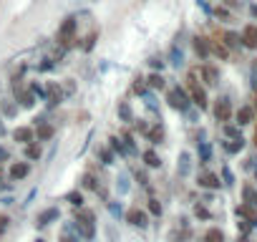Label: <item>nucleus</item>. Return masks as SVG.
<instances>
[{
	"instance_id": "nucleus-53",
	"label": "nucleus",
	"mask_w": 257,
	"mask_h": 242,
	"mask_svg": "<svg viewBox=\"0 0 257 242\" xmlns=\"http://www.w3.org/2000/svg\"><path fill=\"white\" fill-rule=\"evenodd\" d=\"M36 194H38V189H31V194H28V197H26V199H23V202H21V207H23V209H26V207H28V204H31V202H33V197H36Z\"/></svg>"
},
{
	"instance_id": "nucleus-36",
	"label": "nucleus",
	"mask_w": 257,
	"mask_h": 242,
	"mask_svg": "<svg viewBox=\"0 0 257 242\" xmlns=\"http://www.w3.org/2000/svg\"><path fill=\"white\" fill-rule=\"evenodd\" d=\"M41 157H43V152H41V142H31V144H26V159L38 162Z\"/></svg>"
},
{
	"instance_id": "nucleus-3",
	"label": "nucleus",
	"mask_w": 257,
	"mask_h": 242,
	"mask_svg": "<svg viewBox=\"0 0 257 242\" xmlns=\"http://www.w3.org/2000/svg\"><path fill=\"white\" fill-rule=\"evenodd\" d=\"M76 33H78V23H76V18L73 16H68V18H63V23L58 26V33H56V43L66 51V48H71L73 46V41H76Z\"/></svg>"
},
{
	"instance_id": "nucleus-27",
	"label": "nucleus",
	"mask_w": 257,
	"mask_h": 242,
	"mask_svg": "<svg viewBox=\"0 0 257 242\" xmlns=\"http://www.w3.org/2000/svg\"><path fill=\"white\" fill-rule=\"evenodd\" d=\"M18 111H21V106H18V103H13L11 98L0 101V116H6V118H16V116H18Z\"/></svg>"
},
{
	"instance_id": "nucleus-25",
	"label": "nucleus",
	"mask_w": 257,
	"mask_h": 242,
	"mask_svg": "<svg viewBox=\"0 0 257 242\" xmlns=\"http://www.w3.org/2000/svg\"><path fill=\"white\" fill-rule=\"evenodd\" d=\"M118 137L123 139V144H126V149H128V157H139V144H137V137H134L132 132H121Z\"/></svg>"
},
{
	"instance_id": "nucleus-29",
	"label": "nucleus",
	"mask_w": 257,
	"mask_h": 242,
	"mask_svg": "<svg viewBox=\"0 0 257 242\" xmlns=\"http://www.w3.org/2000/svg\"><path fill=\"white\" fill-rule=\"evenodd\" d=\"M154 93H157V91H149V88H147L139 98H144L147 111H152V113H157V116H159V101H157V96H154Z\"/></svg>"
},
{
	"instance_id": "nucleus-19",
	"label": "nucleus",
	"mask_w": 257,
	"mask_h": 242,
	"mask_svg": "<svg viewBox=\"0 0 257 242\" xmlns=\"http://www.w3.org/2000/svg\"><path fill=\"white\" fill-rule=\"evenodd\" d=\"M106 147L113 152V157H118V159H128V149H126V144H123L121 137H108V144H106Z\"/></svg>"
},
{
	"instance_id": "nucleus-51",
	"label": "nucleus",
	"mask_w": 257,
	"mask_h": 242,
	"mask_svg": "<svg viewBox=\"0 0 257 242\" xmlns=\"http://www.w3.org/2000/svg\"><path fill=\"white\" fill-rule=\"evenodd\" d=\"M194 214L199 217V219H209L212 214H209V209L204 207V204H194Z\"/></svg>"
},
{
	"instance_id": "nucleus-26",
	"label": "nucleus",
	"mask_w": 257,
	"mask_h": 242,
	"mask_svg": "<svg viewBox=\"0 0 257 242\" xmlns=\"http://www.w3.org/2000/svg\"><path fill=\"white\" fill-rule=\"evenodd\" d=\"M16 98L21 101V103H18L21 108H33V106H36V101H38V98H36V96H33L28 88H21V91H16Z\"/></svg>"
},
{
	"instance_id": "nucleus-31",
	"label": "nucleus",
	"mask_w": 257,
	"mask_h": 242,
	"mask_svg": "<svg viewBox=\"0 0 257 242\" xmlns=\"http://www.w3.org/2000/svg\"><path fill=\"white\" fill-rule=\"evenodd\" d=\"M63 199H66L73 209H78V207H83V189H71V192L63 194Z\"/></svg>"
},
{
	"instance_id": "nucleus-47",
	"label": "nucleus",
	"mask_w": 257,
	"mask_h": 242,
	"mask_svg": "<svg viewBox=\"0 0 257 242\" xmlns=\"http://www.w3.org/2000/svg\"><path fill=\"white\" fill-rule=\"evenodd\" d=\"M149 66H152L154 71H159V73H162V71H164V66H167V61H164L162 56H152V58H149Z\"/></svg>"
},
{
	"instance_id": "nucleus-37",
	"label": "nucleus",
	"mask_w": 257,
	"mask_h": 242,
	"mask_svg": "<svg viewBox=\"0 0 257 242\" xmlns=\"http://www.w3.org/2000/svg\"><path fill=\"white\" fill-rule=\"evenodd\" d=\"M147 212H149V217H162L164 207H162V202H159L157 197H149V199H147Z\"/></svg>"
},
{
	"instance_id": "nucleus-13",
	"label": "nucleus",
	"mask_w": 257,
	"mask_h": 242,
	"mask_svg": "<svg viewBox=\"0 0 257 242\" xmlns=\"http://www.w3.org/2000/svg\"><path fill=\"white\" fill-rule=\"evenodd\" d=\"M11 137H13V142H18L21 147H26V144L36 142V132H33V127H16Z\"/></svg>"
},
{
	"instance_id": "nucleus-41",
	"label": "nucleus",
	"mask_w": 257,
	"mask_h": 242,
	"mask_svg": "<svg viewBox=\"0 0 257 242\" xmlns=\"http://www.w3.org/2000/svg\"><path fill=\"white\" fill-rule=\"evenodd\" d=\"M58 242H81V237H78V234H76V232L71 229V222H68V224L63 227V234L58 237Z\"/></svg>"
},
{
	"instance_id": "nucleus-2",
	"label": "nucleus",
	"mask_w": 257,
	"mask_h": 242,
	"mask_svg": "<svg viewBox=\"0 0 257 242\" xmlns=\"http://www.w3.org/2000/svg\"><path fill=\"white\" fill-rule=\"evenodd\" d=\"M187 93H189V101H192V106H197L199 111H204V108H209V98H207V91H204V86L197 81V73H189L187 76Z\"/></svg>"
},
{
	"instance_id": "nucleus-6",
	"label": "nucleus",
	"mask_w": 257,
	"mask_h": 242,
	"mask_svg": "<svg viewBox=\"0 0 257 242\" xmlns=\"http://www.w3.org/2000/svg\"><path fill=\"white\" fill-rule=\"evenodd\" d=\"M123 219L132 224V227H139V229H147L149 227V212L147 209H142V207H128L126 212H123Z\"/></svg>"
},
{
	"instance_id": "nucleus-21",
	"label": "nucleus",
	"mask_w": 257,
	"mask_h": 242,
	"mask_svg": "<svg viewBox=\"0 0 257 242\" xmlns=\"http://www.w3.org/2000/svg\"><path fill=\"white\" fill-rule=\"evenodd\" d=\"M234 118H237V127H247V124H252V118H254V108L252 106H239L234 111Z\"/></svg>"
},
{
	"instance_id": "nucleus-38",
	"label": "nucleus",
	"mask_w": 257,
	"mask_h": 242,
	"mask_svg": "<svg viewBox=\"0 0 257 242\" xmlns=\"http://www.w3.org/2000/svg\"><path fill=\"white\" fill-rule=\"evenodd\" d=\"M209 53H214L217 58H227L229 56V51H227V46L222 41H209Z\"/></svg>"
},
{
	"instance_id": "nucleus-50",
	"label": "nucleus",
	"mask_w": 257,
	"mask_h": 242,
	"mask_svg": "<svg viewBox=\"0 0 257 242\" xmlns=\"http://www.w3.org/2000/svg\"><path fill=\"white\" fill-rule=\"evenodd\" d=\"M132 88H134V93H139V96H142V93L147 91V81H144V76H137V78H134V86H132Z\"/></svg>"
},
{
	"instance_id": "nucleus-17",
	"label": "nucleus",
	"mask_w": 257,
	"mask_h": 242,
	"mask_svg": "<svg viewBox=\"0 0 257 242\" xmlns=\"http://www.w3.org/2000/svg\"><path fill=\"white\" fill-rule=\"evenodd\" d=\"M192 48H194V53L199 56V61H207L212 53H209V38H204V36H194L192 38Z\"/></svg>"
},
{
	"instance_id": "nucleus-43",
	"label": "nucleus",
	"mask_w": 257,
	"mask_h": 242,
	"mask_svg": "<svg viewBox=\"0 0 257 242\" xmlns=\"http://www.w3.org/2000/svg\"><path fill=\"white\" fill-rule=\"evenodd\" d=\"M219 179H222V184H224V187H234V174H232V169H229L227 164L222 167V174H219Z\"/></svg>"
},
{
	"instance_id": "nucleus-12",
	"label": "nucleus",
	"mask_w": 257,
	"mask_h": 242,
	"mask_svg": "<svg viewBox=\"0 0 257 242\" xmlns=\"http://www.w3.org/2000/svg\"><path fill=\"white\" fill-rule=\"evenodd\" d=\"M113 189H116V194L118 197H126L128 192H132V177H128V172H118L116 174V179H113Z\"/></svg>"
},
{
	"instance_id": "nucleus-7",
	"label": "nucleus",
	"mask_w": 257,
	"mask_h": 242,
	"mask_svg": "<svg viewBox=\"0 0 257 242\" xmlns=\"http://www.w3.org/2000/svg\"><path fill=\"white\" fill-rule=\"evenodd\" d=\"M33 132H36V142H51L56 137V127L51 124V121L46 118H33Z\"/></svg>"
},
{
	"instance_id": "nucleus-20",
	"label": "nucleus",
	"mask_w": 257,
	"mask_h": 242,
	"mask_svg": "<svg viewBox=\"0 0 257 242\" xmlns=\"http://www.w3.org/2000/svg\"><path fill=\"white\" fill-rule=\"evenodd\" d=\"M139 157L144 159V167L147 169H162V157L157 154V149H144Z\"/></svg>"
},
{
	"instance_id": "nucleus-32",
	"label": "nucleus",
	"mask_w": 257,
	"mask_h": 242,
	"mask_svg": "<svg viewBox=\"0 0 257 242\" xmlns=\"http://www.w3.org/2000/svg\"><path fill=\"white\" fill-rule=\"evenodd\" d=\"M106 209H108V214L113 217V219H123V202H118V199H106Z\"/></svg>"
},
{
	"instance_id": "nucleus-60",
	"label": "nucleus",
	"mask_w": 257,
	"mask_h": 242,
	"mask_svg": "<svg viewBox=\"0 0 257 242\" xmlns=\"http://www.w3.org/2000/svg\"><path fill=\"white\" fill-rule=\"evenodd\" d=\"M239 242H249V239H244V237H242V239H239Z\"/></svg>"
},
{
	"instance_id": "nucleus-45",
	"label": "nucleus",
	"mask_w": 257,
	"mask_h": 242,
	"mask_svg": "<svg viewBox=\"0 0 257 242\" xmlns=\"http://www.w3.org/2000/svg\"><path fill=\"white\" fill-rule=\"evenodd\" d=\"M149 127H152V124H149L147 118H134V129H137V134H142V137H144V134L149 132Z\"/></svg>"
},
{
	"instance_id": "nucleus-30",
	"label": "nucleus",
	"mask_w": 257,
	"mask_h": 242,
	"mask_svg": "<svg viewBox=\"0 0 257 242\" xmlns=\"http://www.w3.org/2000/svg\"><path fill=\"white\" fill-rule=\"evenodd\" d=\"M222 149H224V154H239L242 149H244V139H224L222 142Z\"/></svg>"
},
{
	"instance_id": "nucleus-52",
	"label": "nucleus",
	"mask_w": 257,
	"mask_h": 242,
	"mask_svg": "<svg viewBox=\"0 0 257 242\" xmlns=\"http://www.w3.org/2000/svg\"><path fill=\"white\" fill-rule=\"evenodd\" d=\"M212 13H214L217 18H222V21H232V16H229L224 8H217V11H212Z\"/></svg>"
},
{
	"instance_id": "nucleus-15",
	"label": "nucleus",
	"mask_w": 257,
	"mask_h": 242,
	"mask_svg": "<svg viewBox=\"0 0 257 242\" xmlns=\"http://www.w3.org/2000/svg\"><path fill=\"white\" fill-rule=\"evenodd\" d=\"M164 137H167V132H164V127L159 124V121H154V124L149 127V132L144 134V139H147L152 147H157V144H164Z\"/></svg>"
},
{
	"instance_id": "nucleus-54",
	"label": "nucleus",
	"mask_w": 257,
	"mask_h": 242,
	"mask_svg": "<svg viewBox=\"0 0 257 242\" xmlns=\"http://www.w3.org/2000/svg\"><path fill=\"white\" fill-rule=\"evenodd\" d=\"M8 222H11V219H8L6 214H0V234H6V229H8Z\"/></svg>"
},
{
	"instance_id": "nucleus-28",
	"label": "nucleus",
	"mask_w": 257,
	"mask_h": 242,
	"mask_svg": "<svg viewBox=\"0 0 257 242\" xmlns=\"http://www.w3.org/2000/svg\"><path fill=\"white\" fill-rule=\"evenodd\" d=\"M169 66H174V68H182L184 66V51L174 43L172 48H169V61H167Z\"/></svg>"
},
{
	"instance_id": "nucleus-1",
	"label": "nucleus",
	"mask_w": 257,
	"mask_h": 242,
	"mask_svg": "<svg viewBox=\"0 0 257 242\" xmlns=\"http://www.w3.org/2000/svg\"><path fill=\"white\" fill-rule=\"evenodd\" d=\"M71 229H73L81 239L91 242V239L96 237V214H93L91 209H86V207H78V209L73 212Z\"/></svg>"
},
{
	"instance_id": "nucleus-46",
	"label": "nucleus",
	"mask_w": 257,
	"mask_h": 242,
	"mask_svg": "<svg viewBox=\"0 0 257 242\" xmlns=\"http://www.w3.org/2000/svg\"><path fill=\"white\" fill-rule=\"evenodd\" d=\"M53 68H56V58H48V56H46V58L38 63V71H41V73H48V71H53Z\"/></svg>"
},
{
	"instance_id": "nucleus-5",
	"label": "nucleus",
	"mask_w": 257,
	"mask_h": 242,
	"mask_svg": "<svg viewBox=\"0 0 257 242\" xmlns=\"http://www.w3.org/2000/svg\"><path fill=\"white\" fill-rule=\"evenodd\" d=\"M212 113H214V118L219 121V124H229L232 116H234L232 101H229L227 96H219V98L214 101V106H212Z\"/></svg>"
},
{
	"instance_id": "nucleus-35",
	"label": "nucleus",
	"mask_w": 257,
	"mask_h": 242,
	"mask_svg": "<svg viewBox=\"0 0 257 242\" xmlns=\"http://www.w3.org/2000/svg\"><path fill=\"white\" fill-rule=\"evenodd\" d=\"M242 202L249 204V207H257V189L252 184H244L242 187Z\"/></svg>"
},
{
	"instance_id": "nucleus-58",
	"label": "nucleus",
	"mask_w": 257,
	"mask_h": 242,
	"mask_svg": "<svg viewBox=\"0 0 257 242\" xmlns=\"http://www.w3.org/2000/svg\"><path fill=\"white\" fill-rule=\"evenodd\" d=\"M36 242H46V239H43V237H38V239H36Z\"/></svg>"
},
{
	"instance_id": "nucleus-61",
	"label": "nucleus",
	"mask_w": 257,
	"mask_h": 242,
	"mask_svg": "<svg viewBox=\"0 0 257 242\" xmlns=\"http://www.w3.org/2000/svg\"><path fill=\"white\" fill-rule=\"evenodd\" d=\"M227 3H234V0H227Z\"/></svg>"
},
{
	"instance_id": "nucleus-62",
	"label": "nucleus",
	"mask_w": 257,
	"mask_h": 242,
	"mask_svg": "<svg viewBox=\"0 0 257 242\" xmlns=\"http://www.w3.org/2000/svg\"><path fill=\"white\" fill-rule=\"evenodd\" d=\"M0 121H3V116H0Z\"/></svg>"
},
{
	"instance_id": "nucleus-8",
	"label": "nucleus",
	"mask_w": 257,
	"mask_h": 242,
	"mask_svg": "<svg viewBox=\"0 0 257 242\" xmlns=\"http://www.w3.org/2000/svg\"><path fill=\"white\" fill-rule=\"evenodd\" d=\"M58 219H61V209H58V207H46L43 212H38L36 227H38V229H46L48 224H53V222H58Z\"/></svg>"
},
{
	"instance_id": "nucleus-18",
	"label": "nucleus",
	"mask_w": 257,
	"mask_h": 242,
	"mask_svg": "<svg viewBox=\"0 0 257 242\" xmlns=\"http://www.w3.org/2000/svg\"><path fill=\"white\" fill-rule=\"evenodd\" d=\"M177 174L182 179H187L192 174V154L189 152H179V157H177Z\"/></svg>"
},
{
	"instance_id": "nucleus-40",
	"label": "nucleus",
	"mask_w": 257,
	"mask_h": 242,
	"mask_svg": "<svg viewBox=\"0 0 257 242\" xmlns=\"http://www.w3.org/2000/svg\"><path fill=\"white\" fill-rule=\"evenodd\" d=\"M28 91H31L36 98L46 101V86H43V83H38V81H31V83H28Z\"/></svg>"
},
{
	"instance_id": "nucleus-33",
	"label": "nucleus",
	"mask_w": 257,
	"mask_h": 242,
	"mask_svg": "<svg viewBox=\"0 0 257 242\" xmlns=\"http://www.w3.org/2000/svg\"><path fill=\"white\" fill-rule=\"evenodd\" d=\"M101 187V182H98V177L96 174H91V172H86L83 177H81V189H88V192H96Z\"/></svg>"
},
{
	"instance_id": "nucleus-48",
	"label": "nucleus",
	"mask_w": 257,
	"mask_h": 242,
	"mask_svg": "<svg viewBox=\"0 0 257 242\" xmlns=\"http://www.w3.org/2000/svg\"><path fill=\"white\" fill-rule=\"evenodd\" d=\"M224 137H227V139H242V134H239V127L224 124Z\"/></svg>"
},
{
	"instance_id": "nucleus-34",
	"label": "nucleus",
	"mask_w": 257,
	"mask_h": 242,
	"mask_svg": "<svg viewBox=\"0 0 257 242\" xmlns=\"http://www.w3.org/2000/svg\"><path fill=\"white\" fill-rule=\"evenodd\" d=\"M96 157H98V162H101L103 167H111V164L116 162V157H113V152H111L108 147H98V149H96Z\"/></svg>"
},
{
	"instance_id": "nucleus-16",
	"label": "nucleus",
	"mask_w": 257,
	"mask_h": 242,
	"mask_svg": "<svg viewBox=\"0 0 257 242\" xmlns=\"http://www.w3.org/2000/svg\"><path fill=\"white\" fill-rule=\"evenodd\" d=\"M239 46L244 48H257V26H244L242 33H239Z\"/></svg>"
},
{
	"instance_id": "nucleus-14",
	"label": "nucleus",
	"mask_w": 257,
	"mask_h": 242,
	"mask_svg": "<svg viewBox=\"0 0 257 242\" xmlns=\"http://www.w3.org/2000/svg\"><path fill=\"white\" fill-rule=\"evenodd\" d=\"M116 118L121 121V124H134V108H132V103L128 101H118L116 103Z\"/></svg>"
},
{
	"instance_id": "nucleus-24",
	"label": "nucleus",
	"mask_w": 257,
	"mask_h": 242,
	"mask_svg": "<svg viewBox=\"0 0 257 242\" xmlns=\"http://www.w3.org/2000/svg\"><path fill=\"white\" fill-rule=\"evenodd\" d=\"M197 157H199V164H209L212 162V144L207 139L197 142Z\"/></svg>"
},
{
	"instance_id": "nucleus-4",
	"label": "nucleus",
	"mask_w": 257,
	"mask_h": 242,
	"mask_svg": "<svg viewBox=\"0 0 257 242\" xmlns=\"http://www.w3.org/2000/svg\"><path fill=\"white\" fill-rule=\"evenodd\" d=\"M167 103H169V108H174V111H179V113H184V111L192 106L189 93H187L184 86H172V88L167 91Z\"/></svg>"
},
{
	"instance_id": "nucleus-57",
	"label": "nucleus",
	"mask_w": 257,
	"mask_h": 242,
	"mask_svg": "<svg viewBox=\"0 0 257 242\" xmlns=\"http://www.w3.org/2000/svg\"><path fill=\"white\" fill-rule=\"evenodd\" d=\"M252 76H257V61L252 63Z\"/></svg>"
},
{
	"instance_id": "nucleus-55",
	"label": "nucleus",
	"mask_w": 257,
	"mask_h": 242,
	"mask_svg": "<svg viewBox=\"0 0 257 242\" xmlns=\"http://www.w3.org/2000/svg\"><path fill=\"white\" fill-rule=\"evenodd\" d=\"M8 159H11L8 149H6V147H0V162H8Z\"/></svg>"
},
{
	"instance_id": "nucleus-11",
	"label": "nucleus",
	"mask_w": 257,
	"mask_h": 242,
	"mask_svg": "<svg viewBox=\"0 0 257 242\" xmlns=\"http://www.w3.org/2000/svg\"><path fill=\"white\" fill-rule=\"evenodd\" d=\"M197 184L202 187V189H219L222 187V179H219V174H214V172H209V169H204V172H199V177H197Z\"/></svg>"
},
{
	"instance_id": "nucleus-23",
	"label": "nucleus",
	"mask_w": 257,
	"mask_h": 242,
	"mask_svg": "<svg viewBox=\"0 0 257 242\" xmlns=\"http://www.w3.org/2000/svg\"><path fill=\"white\" fill-rule=\"evenodd\" d=\"M237 217H242L244 222H249L252 227H257V207H249V204H239V207H237Z\"/></svg>"
},
{
	"instance_id": "nucleus-22",
	"label": "nucleus",
	"mask_w": 257,
	"mask_h": 242,
	"mask_svg": "<svg viewBox=\"0 0 257 242\" xmlns=\"http://www.w3.org/2000/svg\"><path fill=\"white\" fill-rule=\"evenodd\" d=\"M144 81H147V88H149V91H164V88H167V78H164L159 71L149 73Z\"/></svg>"
},
{
	"instance_id": "nucleus-59",
	"label": "nucleus",
	"mask_w": 257,
	"mask_h": 242,
	"mask_svg": "<svg viewBox=\"0 0 257 242\" xmlns=\"http://www.w3.org/2000/svg\"><path fill=\"white\" fill-rule=\"evenodd\" d=\"M252 142H254V147H257V134H254V139H252Z\"/></svg>"
},
{
	"instance_id": "nucleus-42",
	"label": "nucleus",
	"mask_w": 257,
	"mask_h": 242,
	"mask_svg": "<svg viewBox=\"0 0 257 242\" xmlns=\"http://www.w3.org/2000/svg\"><path fill=\"white\" fill-rule=\"evenodd\" d=\"M134 179H137V182H139V184H142V187H144L147 192H152V184H149V174H147L144 169H137V172H134Z\"/></svg>"
},
{
	"instance_id": "nucleus-10",
	"label": "nucleus",
	"mask_w": 257,
	"mask_h": 242,
	"mask_svg": "<svg viewBox=\"0 0 257 242\" xmlns=\"http://www.w3.org/2000/svg\"><path fill=\"white\" fill-rule=\"evenodd\" d=\"M31 174V164L28 162H13L8 167V182H23Z\"/></svg>"
},
{
	"instance_id": "nucleus-49",
	"label": "nucleus",
	"mask_w": 257,
	"mask_h": 242,
	"mask_svg": "<svg viewBox=\"0 0 257 242\" xmlns=\"http://www.w3.org/2000/svg\"><path fill=\"white\" fill-rule=\"evenodd\" d=\"M96 38H98V33H96V31H93V33H88V36H86V38H83V41H86V43H81V48H83V51H86V53H88V51H91V48H93V43H96Z\"/></svg>"
},
{
	"instance_id": "nucleus-56",
	"label": "nucleus",
	"mask_w": 257,
	"mask_h": 242,
	"mask_svg": "<svg viewBox=\"0 0 257 242\" xmlns=\"http://www.w3.org/2000/svg\"><path fill=\"white\" fill-rule=\"evenodd\" d=\"M249 16H252V18H257V3H252V6H249Z\"/></svg>"
},
{
	"instance_id": "nucleus-44",
	"label": "nucleus",
	"mask_w": 257,
	"mask_h": 242,
	"mask_svg": "<svg viewBox=\"0 0 257 242\" xmlns=\"http://www.w3.org/2000/svg\"><path fill=\"white\" fill-rule=\"evenodd\" d=\"M222 43H224L227 48H237V46H239V33H232V31L224 33V41H222Z\"/></svg>"
},
{
	"instance_id": "nucleus-39",
	"label": "nucleus",
	"mask_w": 257,
	"mask_h": 242,
	"mask_svg": "<svg viewBox=\"0 0 257 242\" xmlns=\"http://www.w3.org/2000/svg\"><path fill=\"white\" fill-rule=\"evenodd\" d=\"M204 242H224V232L219 227H209L204 234Z\"/></svg>"
},
{
	"instance_id": "nucleus-9",
	"label": "nucleus",
	"mask_w": 257,
	"mask_h": 242,
	"mask_svg": "<svg viewBox=\"0 0 257 242\" xmlns=\"http://www.w3.org/2000/svg\"><path fill=\"white\" fill-rule=\"evenodd\" d=\"M199 78L204 81V86H219V68L217 66H209V63H204V66H199Z\"/></svg>"
}]
</instances>
